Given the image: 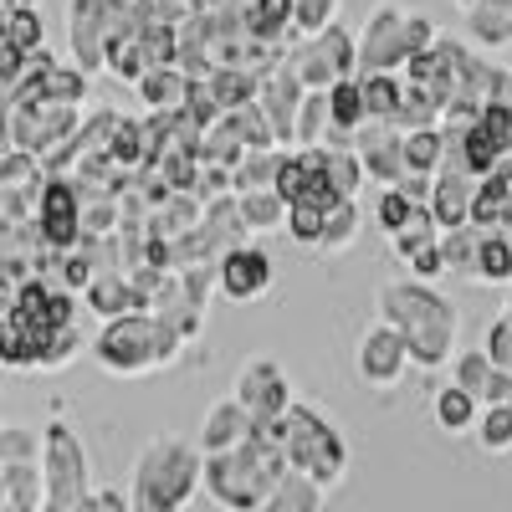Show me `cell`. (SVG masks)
I'll use <instances>...</instances> for the list:
<instances>
[{
	"label": "cell",
	"mask_w": 512,
	"mask_h": 512,
	"mask_svg": "<svg viewBox=\"0 0 512 512\" xmlns=\"http://www.w3.org/2000/svg\"><path fill=\"white\" fill-rule=\"evenodd\" d=\"M374 318L390 323L395 333H405L410 359L415 369H441L456 364L451 344H456V328L461 313L446 292H436L431 282H415V277H395L374 292Z\"/></svg>",
	"instance_id": "1"
},
{
	"label": "cell",
	"mask_w": 512,
	"mask_h": 512,
	"mask_svg": "<svg viewBox=\"0 0 512 512\" xmlns=\"http://www.w3.org/2000/svg\"><path fill=\"white\" fill-rule=\"evenodd\" d=\"M292 472L277 425H256L251 441L221 456H205V492L226 512H256Z\"/></svg>",
	"instance_id": "2"
},
{
	"label": "cell",
	"mask_w": 512,
	"mask_h": 512,
	"mask_svg": "<svg viewBox=\"0 0 512 512\" xmlns=\"http://www.w3.org/2000/svg\"><path fill=\"white\" fill-rule=\"evenodd\" d=\"M205 487V451L200 441L185 436H154L139 461H134V482H128V507L134 512H180L190 497Z\"/></svg>",
	"instance_id": "3"
},
{
	"label": "cell",
	"mask_w": 512,
	"mask_h": 512,
	"mask_svg": "<svg viewBox=\"0 0 512 512\" xmlns=\"http://www.w3.org/2000/svg\"><path fill=\"white\" fill-rule=\"evenodd\" d=\"M190 349V338L164 323L159 313H128V318H108L93 338V359L103 374L113 379H144V374H159L169 369L180 354Z\"/></svg>",
	"instance_id": "4"
},
{
	"label": "cell",
	"mask_w": 512,
	"mask_h": 512,
	"mask_svg": "<svg viewBox=\"0 0 512 512\" xmlns=\"http://www.w3.org/2000/svg\"><path fill=\"white\" fill-rule=\"evenodd\" d=\"M277 436H282V451H287V461H292V472L313 477L323 492H333L338 482L349 477V441H344V431H338L323 410H313V405L297 400V405L277 420Z\"/></svg>",
	"instance_id": "5"
},
{
	"label": "cell",
	"mask_w": 512,
	"mask_h": 512,
	"mask_svg": "<svg viewBox=\"0 0 512 512\" xmlns=\"http://www.w3.org/2000/svg\"><path fill=\"white\" fill-rule=\"evenodd\" d=\"M431 16H405L400 6H374L359 31V72H405L420 52L436 47Z\"/></svg>",
	"instance_id": "6"
},
{
	"label": "cell",
	"mask_w": 512,
	"mask_h": 512,
	"mask_svg": "<svg viewBox=\"0 0 512 512\" xmlns=\"http://www.w3.org/2000/svg\"><path fill=\"white\" fill-rule=\"evenodd\" d=\"M144 16L134 0H67V47L72 67L82 72H108V47L118 36L139 31Z\"/></svg>",
	"instance_id": "7"
},
{
	"label": "cell",
	"mask_w": 512,
	"mask_h": 512,
	"mask_svg": "<svg viewBox=\"0 0 512 512\" xmlns=\"http://www.w3.org/2000/svg\"><path fill=\"white\" fill-rule=\"evenodd\" d=\"M47 451H41V477H47V512H77L82 502H93V461L88 446L67 420H47Z\"/></svg>",
	"instance_id": "8"
},
{
	"label": "cell",
	"mask_w": 512,
	"mask_h": 512,
	"mask_svg": "<svg viewBox=\"0 0 512 512\" xmlns=\"http://www.w3.org/2000/svg\"><path fill=\"white\" fill-rule=\"evenodd\" d=\"M287 67L303 77L308 93H328L344 77H359V36L344 31V26H328L318 36H303L287 52Z\"/></svg>",
	"instance_id": "9"
},
{
	"label": "cell",
	"mask_w": 512,
	"mask_h": 512,
	"mask_svg": "<svg viewBox=\"0 0 512 512\" xmlns=\"http://www.w3.org/2000/svg\"><path fill=\"white\" fill-rule=\"evenodd\" d=\"M77 128H82V108H67V103H47V98H41V103L6 108V139H11V149L36 154V159L57 154Z\"/></svg>",
	"instance_id": "10"
},
{
	"label": "cell",
	"mask_w": 512,
	"mask_h": 512,
	"mask_svg": "<svg viewBox=\"0 0 512 512\" xmlns=\"http://www.w3.org/2000/svg\"><path fill=\"white\" fill-rule=\"evenodd\" d=\"M246 410H251V420L256 425H277L297 400H292V379H287V369L272 359V354H251L241 369H236V390H231Z\"/></svg>",
	"instance_id": "11"
},
{
	"label": "cell",
	"mask_w": 512,
	"mask_h": 512,
	"mask_svg": "<svg viewBox=\"0 0 512 512\" xmlns=\"http://www.w3.org/2000/svg\"><path fill=\"white\" fill-rule=\"evenodd\" d=\"M410 344L405 333H395L390 323H369L359 333V349H354V374L364 390H400V379L410 374Z\"/></svg>",
	"instance_id": "12"
},
{
	"label": "cell",
	"mask_w": 512,
	"mask_h": 512,
	"mask_svg": "<svg viewBox=\"0 0 512 512\" xmlns=\"http://www.w3.org/2000/svg\"><path fill=\"white\" fill-rule=\"evenodd\" d=\"M466 62H472V47L441 31V36H436V47H431V52H420V57L405 67V82H415V88H431L441 103H451L456 88H461Z\"/></svg>",
	"instance_id": "13"
},
{
	"label": "cell",
	"mask_w": 512,
	"mask_h": 512,
	"mask_svg": "<svg viewBox=\"0 0 512 512\" xmlns=\"http://www.w3.org/2000/svg\"><path fill=\"white\" fill-rule=\"evenodd\" d=\"M277 282V267H272V256L262 246H236L221 256V297H231V303H262V297L272 292Z\"/></svg>",
	"instance_id": "14"
},
{
	"label": "cell",
	"mask_w": 512,
	"mask_h": 512,
	"mask_svg": "<svg viewBox=\"0 0 512 512\" xmlns=\"http://www.w3.org/2000/svg\"><path fill=\"white\" fill-rule=\"evenodd\" d=\"M354 149H359V159H364L374 185H384V190L405 185V175H410V164H405V128L369 123V128H359V134H354Z\"/></svg>",
	"instance_id": "15"
},
{
	"label": "cell",
	"mask_w": 512,
	"mask_h": 512,
	"mask_svg": "<svg viewBox=\"0 0 512 512\" xmlns=\"http://www.w3.org/2000/svg\"><path fill=\"white\" fill-rule=\"evenodd\" d=\"M303 98H308V88H303V77H297L287 62L262 77V98L256 103H262V113H267L282 149H297V113H303Z\"/></svg>",
	"instance_id": "16"
},
{
	"label": "cell",
	"mask_w": 512,
	"mask_h": 512,
	"mask_svg": "<svg viewBox=\"0 0 512 512\" xmlns=\"http://www.w3.org/2000/svg\"><path fill=\"white\" fill-rule=\"evenodd\" d=\"M251 431H256L251 410H246L236 395H226V400L210 405V410H205V420H200V451H205V456L236 451V446H246V441H251Z\"/></svg>",
	"instance_id": "17"
},
{
	"label": "cell",
	"mask_w": 512,
	"mask_h": 512,
	"mask_svg": "<svg viewBox=\"0 0 512 512\" xmlns=\"http://www.w3.org/2000/svg\"><path fill=\"white\" fill-rule=\"evenodd\" d=\"M477 185L472 175H436V195H431V216L441 231H461L472 226V205H477Z\"/></svg>",
	"instance_id": "18"
},
{
	"label": "cell",
	"mask_w": 512,
	"mask_h": 512,
	"mask_svg": "<svg viewBox=\"0 0 512 512\" xmlns=\"http://www.w3.org/2000/svg\"><path fill=\"white\" fill-rule=\"evenodd\" d=\"M82 303H88L103 323L108 318H128V313H149V303H144V292L134 287V277L128 272H113V277H98L88 292H82Z\"/></svg>",
	"instance_id": "19"
},
{
	"label": "cell",
	"mask_w": 512,
	"mask_h": 512,
	"mask_svg": "<svg viewBox=\"0 0 512 512\" xmlns=\"http://www.w3.org/2000/svg\"><path fill=\"white\" fill-rule=\"evenodd\" d=\"M190 88H195V77H190L185 67H154L134 93H139V103H144L149 113H185Z\"/></svg>",
	"instance_id": "20"
},
{
	"label": "cell",
	"mask_w": 512,
	"mask_h": 512,
	"mask_svg": "<svg viewBox=\"0 0 512 512\" xmlns=\"http://www.w3.org/2000/svg\"><path fill=\"white\" fill-rule=\"evenodd\" d=\"M200 221H205V200H200V195H190V190H175L169 200H159V205H154V216H149V236H159V241H180V236H190Z\"/></svg>",
	"instance_id": "21"
},
{
	"label": "cell",
	"mask_w": 512,
	"mask_h": 512,
	"mask_svg": "<svg viewBox=\"0 0 512 512\" xmlns=\"http://www.w3.org/2000/svg\"><path fill=\"white\" fill-rule=\"evenodd\" d=\"M0 512H47L41 466H0Z\"/></svg>",
	"instance_id": "22"
},
{
	"label": "cell",
	"mask_w": 512,
	"mask_h": 512,
	"mask_svg": "<svg viewBox=\"0 0 512 512\" xmlns=\"http://www.w3.org/2000/svg\"><path fill=\"white\" fill-rule=\"evenodd\" d=\"M482 400L477 395H466L461 384H441L436 400H431V415L446 436H477V420H482Z\"/></svg>",
	"instance_id": "23"
},
{
	"label": "cell",
	"mask_w": 512,
	"mask_h": 512,
	"mask_svg": "<svg viewBox=\"0 0 512 512\" xmlns=\"http://www.w3.org/2000/svg\"><path fill=\"white\" fill-rule=\"evenodd\" d=\"M364 82V103H369V123H395L405 113V77L400 72H359Z\"/></svg>",
	"instance_id": "24"
},
{
	"label": "cell",
	"mask_w": 512,
	"mask_h": 512,
	"mask_svg": "<svg viewBox=\"0 0 512 512\" xmlns=\"http://www.w3.org/2000/svg\"><path fill=\"white\" fill-rule=\"evenodd\" d=\"M328 113H333V128L344 139H354L359 128H369V103H364V82L359 77H344L338 88H328Z\"/></svg>",
	"instance_id": "25"
},
{
	"label": "cell",
	"mask_w": 512,
	"mask_h": 512,
	"mask_svg": "<svg viewBox=\"0 0 512 512\" xmlns=\"http://www.w3.org/2000/svg\"><path fill=\"white\" fill-rule=\"evenodd\" d=\"M256 512H328V492L313 477H303V472H287V482Z\"/></svg>",
	"instance_id": "26"
},
{
	"label": "cell",
	"mask_w": 512,
	"mask_h": 512,
	"mask_svg": "<svg viewBox=\"0 0 512 512\" xmlns=\"http://www.w3.org/2000/svg\"><path fill=\"white\" fill-rule=\"evenodd\" d=\"M210 82V93H216V103L226 108V113H236V108H251L256 98H262V77L256 72H246V67H216L205 77Z\"/></svg>",
	"instance_id": "27"
},
{
	"label": "cell",
	"mask_w": 512,
	"mask_h": 512,
	"mask_svg": "<svg viewBox=\"0 0 512 512\" xmlns=\"http://www.w3.org/2000/svg\"><path fill=\"white\" fill-rule=\"evenodd\" d=\"M477 282L512 287V231H482L477 246Z\"/></svg>",
	"instance_id": "28"
},
{
	"label": "cell",
	"mask_w": 512,
	"mask_h": 512,
	"mask_svg": "<svg viewBox=\"0 0 512 512\" xmlns=\"http://www.w3.org/2000/svg\"><path fill=\"white\" fill-rule=\"evenodd\" d=\"M282 159L287 149H256L246 154L231 175H236V195H256V190H277V175H282Z\"/></svg>",
	"instance_id": "29"
},
{
	"label": "cell",
	"mask_w": 512,
	"mask_h": 512,
	"mask_svg": "<svg viewBox=\"0 0 512 512\" xmlns=\"http://www.w3.org/2000/svg\"><path fill=\"white\" fill-rule=\"evenodd\" d=\"M108 72H113L118 82H134V88L154 72V67H149V52H144V26L128 31V36H118L113 47H108Z\"/></svg>",
	"instance_id": "30"
},
{
	"label": "cell",
	"mask_w": 512,
	"mask_h": 512,
	"mask_svg": "<svg viewBox=\"0 0 512 512\" xmlns=\"http://www.w3.org/2000/svg\"><path fill=\"white\" fill-rule=\"evenodd\" d=\"M477 246H482V231H477V226H461V231H441V256H446V277L477 282Z\"/></svg>",
	"instance_id": "31"
},
{
	"label": "cell",
	"mask_w": 512,
	"mask_h": 512,
	"mask_svg": "<svg viewBox=\"0 0 512 512\" xmlns=\"http://www.w3.org/2000/svg\"><path fill=\"white\" fill-rule=\"evenodd\" d=\"M236 205H241V221H246V231L251 236H262V231H277V226H287V200L277 195V190H256V195H236Z\"/></svg>",
	"instance_id": "32"
},
{
	"label": "cell",
	"mask_w": 512,
	"mask_h": 512,
	"mask_svg": "<svg viewBox=\"0 0 512 512\" xmlns=\"http://www.w3.org/2000/svg\"><path fill=\"white\" fill-rule=\"evenodd\" d=\"M405 164H410V175H441L446 128H415V134H405Z\"/></svg>",
	"instance_id": "33"
},
{
	"label": "cell",
	"mask_w": 512,
	"mask_h": 512,
	"mask_svg": "<svg viewBox=\"0 0 512 512\" xmlns=\"http://www.w3.org/2000/svg\"><path fill=\"white\" fill-rule=\"evenodd\" d=\"M0 41L16 52H47V41H41V11L36 6H6V21H0Z\"/></svg>",
	"instance_id": "34"
},
{
	"label": "cell",
	"mask_w": 512,
	"mask_h": 512,
	"mask_svg": "<svg viewBox=\"0 0 512 512\" xmlns=\"http://www.w3.org/2000/svg\"><path fill=\"white\" fill-rule=\"evenodd\" d=\"M323 154V169H328V180L344 190V200H359V190H364V180H369V169H364V159H359V149H318Z\"/></svg>",
	"instance_id": "35"
},
{
	"label": "cell",
	"mask_w": 512,
	"mask_h": 512,
	"mask_svg": "<svg viewBox=\"0 0 512 512\" xmlns=\"http://www.w3.org/2000/svg\"><path fill=\"white\" fill-rule=\"evenodd\" d=\"M359 221H364L359 200H344V205H338L333 216H328V231H323V241H318V256H344V251H354Z\"/></svg>",
	"instance_id": "36"
},
{
	"label": "cell",
	"mask_w": 512,
	"mask_h": 512,
	"mask_svg": "<svg viewBox=\"0 0 512 512\" xmlns=\"http://www.w3.org/2000/svg\"><path fill=\"white\" fill-rule=\"evenodd\" d=\"M47 436L26 431V425H0V466H41Z\"/></svg>",
	"instance_id": "37"
},
{
	"label": "cell",
	"mask_w": 512,
	"mask_h": 512,
	"mask_svg": "<svg viewBox=\"0 0 512 512\" xmlns=\"http://www.w3.org/2000/svg\"><path fill=\"white\" fill-rule=\"evenodd\" d=\"M41 98L82 108V98H88V72H82V67H62V62L47 67V72H41Z\"/></svg>",
	"instance_id": "38"
},
{
	"label": "cell",
	"mask_w": 512,
	"mask_h": 512,
	"mask_svg": "<svg viewBox=\"0 0 512 512\" xmlns=\"http://www.w3.org/2000/svg\"><path fill=\"white\" fill-rule=\"evenodd\" d=\"M436 241H441V226H436V216H431V205H420L415 216H410V226H405L400 236H390V251L410 267V256H420L425 246H436Z\"/></svg>",
	"instance_id": "39"
},
{
	"label": "cell",
	"mask_w": 512,
	"mask_h": 512,
	"mask_svg": "<svg viewBox=\"0 0 512 512\" xmlns=\"http://www.w3.org/2000/svg\"><path fill=\"white\" fill-rule=\"evenodd\" d=\"M507 200H512V185H507L502 175H487V180L477 185L472 226H477V231H502V210H507Z\"/></svg>",
	"instance_id": "40"
},
{
	"label": "cell",
	"mask_w": 512,
	"mask_h": 512,
	"mask_svg": "<svg viewBox=\"0 0 512 512\" xmlns=\"http://www.w3.org/2000/svg\"><path fill=\"white\" fill-rule=\"evenodd\" d=\"M108 159L118 164V169H144L149 164V139H144V123L139 118H123L118 123V134H113V149H108Z\"/></svg>",
	"instance_id": "41"
},
{
	"label": "cell",
	"mask_w": 512,
	"mask_h": 512,
	"mask_svg": "<svg viewBox=\"0 0 512 512\" xmlns=\"http://www.w3.org/2000/svg\"><path fill=\"white\" fill-rule=\"evenodd\" d=\"M477 446L487 456H507L512 451V405H487L477 420Z\"/></svg>",
	"instance_id": "42"
},
{
	"label": "cell",
	"mask_w": 512,
	"mask_h": 512,
	"mask_svg": "<svg viewBox=\"0 0 512 512\" xmlns=\"http://www.w3.org/2000/svg\"><path fill=\"white\" fill-rule=\"evenodd\" d=\"M492 374H497V364L487 359V349H472V354H456V364H451V384H461L466 395H487V384H492Z\"/></svg>",
	"instance_id": "43"
},
{
	"label": "cell",
	"mask_w": 512,
	"mask_h": 512,
	"mask_svg": "<svg viewBox=\"0 0 512 512\" xmlns=\"http://www.w3.org/2000/svg\"><path fill=\"white\" fill-rule=\"evenodd\" d=\"M77 354H82V333H77V328H52V338H47V344H41V354H36V369H41V374H57V369H67Z\"/></svg>",
	"instance_id": "44"
},
{
	"label": "cell",
	"mask_w": 512,
	"mask_h": 512,
	"mask_svg": "<svg viewBox=\"0 0 512 512\" xmlns=\"http://www.w3.org/2000/svg\"><path fill=\"white\" fill-rule=\"evenodd\" d=\"M415 210H420V205H415V200H410V195L395 185V190H384V195H379V205H374V221H379V231H384V236H400V231L410 226Z\"/></svg>",
	"instance_id": "45"
},
{
	"label": "cell",
	"mask_w": 512,
	"mask_h": 512,
	"mask_svg": "<svg viewBox=\"0 0 512 512\" xmlns=\"http://www.w3.org/2000/svg\"><path fill=\"white\" fill-rule=\"evenodd\" d=\"M134 6L149 26H185L190 16L205 11V0H134Z\"/></svg>",
	"instance_id": "46"
},
{
	"label": "cell",
	"mask_w": 512,
	"mask_h": 512,
	"mask_svg": "<svg viewBox=\"0 0 512 512\" xmlns=\"http://www.w3.org/2000/svg\"><path fill=\"white\" fill-rule=\"evenodd\" d=\"M323 231H328V216H323V210H313V205H292V210H287V236H292L297 246L318 251Z\"/></svg>",
	"instance_id": "47"
},
{
	"label": "cell",
	"mask_w": 512,
	"mask_h": 512,
	"mask_svg": "<svg viewBox=\"0 0 512 512\" xmlns=\"http://www.w3.org/2000/svg\"><path fill=\"white\" fill-rule=\"evenodd\" d=\"M123 210L118 200H82V236H118Z\"/></svg>",
	"instance_id": "48"
},
{
	"label": "cell",
	"mask_w": 512,
	"mask_h": 512,
	"mask_svg": "<svg viewBox=\"0 0 512 512\" xmlns=\"http://www.w3.org/2000/svg\"><path fill=\"white\" fill-rule=\"evenodd\" d=\"M185 118H190V123H200L205 134H210V128H216V123L226 118V108L216 103V93H210V82H205V77H195V88H190V103H185Z\"/></svg>",
	"instance_id": "49"
},
{
	"label": "cell",
	"mask_w": 512,
	"mask_h": 512,
	"mask_svg": "<svg viewBox=\"0 0 512 512\" xmlns=\"http://www.w3.org/2000/svg\"><path fill=\"white\" fill-rule=\"evenodd\" d=\"M328 26H338V0H297V31L318 36Z\"/></svg>",
	"instance_id": "50"
},
{
	"label": "cell",
	"mask_w": 512,
	"mask_h": 512,
	"mask_svg": "<svg viewBox=\"0 0 512 512\" xmlns=\"http://www.w3.org/2000/svg\"><path fill=\"white\" fill-rule=\"evenodd\" d=\"M482 349H487V359L497 364V369H512V323L497 313L492 323H487V338H482Z\"/></svg>",
	"instance_id": "51"
},
{
	"label": "cell",
	"mask_w": 512,
	"mask_h": 512,
	"mask_svg": "<svg viewBox=\"0 0 512 512\" xmlns=\"http://www.w3.org/2000/svg\"><path fill=\"white\" fill-rule=\"evenodd\" d=\"M410 277H415V282L446 277V256H441V241H436V246H425L420 256H410Z\"/></svg>",
	"instance_id": "52"
},
{
	"label": "cell",
	"mask_w": 512,
	"mask_h": 512,
	"mask_svg": "<svg viewBox=\"0 0 512 512\" xmlns=\"http://www.w3.org/2000/svg\"><path fill=\"white\" fill-rule=\"evenodd\" d=\"M103 512H134V507H128V497H123V492L103 487Z\"/></svg>",
	"instance_id": "53"
},
{
	"label": "cell",
	"mask_w": 512,
	"mask_h": 512,
	"mask_svg": "<svg viewBox=\"0 0 512 512\" xmlns=\"http://www.w3.org/2000/svg\"><path fill=\"white\" fill-rule=\"evenodd\" d=\"M502 318H507V323H512V292H507V308H502Z\"/></svg>",
	"instance_id": "54"
},
{
	"label": "cell",
	"mask_w": 512,
	"mask_h": 512,
	"mask_svg": "<svg viewBox=\"0 0 512 512\" xmlns=\"http://www.w3.org/2000/svg\"><path fill=\"white\" fill-rule=\"evenodd\" d=\"M456 6H461V11H472V6H477V0H456Z\"/></svg>",
	"instance_id": "55"
},
{
	"label": "cell",
	"mask_w": 512,
	"mask_h": 512,
	"mask_svg": "<svg viewBox=\"0 0 512 512\" xmlns=\"http://www.w3.org/2000/svg\"><path fill=\"white\" fill-rule=\"evenodd\" d=\"M507 103H512V67H507Z\"/></svg>",
	"instance_id": "56"
},
{
	"label": "cell",
	"mask_w": 512,
	"mask_h": 512,
	"mask_svg": "<svg viewBox=\"0 0 512 512\" xmlns=\"http://www.w3.org/2000/svg\"><path fill=\"white\" fill-rule=\"evenodd\" d=\"M6 6H36V0H6Z\"/></svg>",
	"instance_id": "57"
},
{
	"label": "cell",
	"mask_w": 512,
	"mask_h": 512,
	"mask_svg": "<svg viewBox=\"0 0 512 512\" xmlns=\"http://www.w3.org/2000/svg\"><path fill=\"white\" fill-rule=\"evenodd\" d=\"M180 512H190V507H180Z\"/></svg>",
	"instance_id": "58"
}]
</instances>
